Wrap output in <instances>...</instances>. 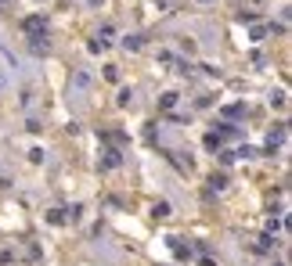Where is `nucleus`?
Returning a JSON list of instances; mask_svg holds the SVG:
<instances>
[{"label":"nucleus","instance_id":"obj_1","mask_svg":"<svg viewBox=\"0 0 292 266\" xmlns=\"http://www.w3.org/2000/svg\"><path fill=\"white\" fill-rule=\"evenodd\" d=\"M105 166H108V169H112V166H119V155H116V151H108V155H105Z\"/></svg>","mask_w":292,"mask_h":266},{"label":"nucleus","instance_id":"obj_2","mask_svg":"<svg viewBox=\"0 0 292 266\" xmlns=\"http://www.w3.org/2000/svg\"><path fill=\"white\" fill-rule=\"evenodd\" d=\"M137 43H141L137 36H126V40H123V47H126V51H137Z\"/></svg>","mask_w":292,"mask_h":266},{"label":"nucleus","instance_id":"obj_3","mask_svg":"<svg viewBox=\"0 0 292 266\" xmlns=\"http://www.w3.org/2000/svg\"><path fill=\"white\" fill-rule=\"evenodd\" d=\"M202 4H209V0H202Z\"/></svg>","mask_w":292,"mask_h":266}]
</instances>
